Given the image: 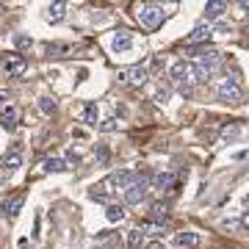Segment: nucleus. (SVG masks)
Segmentation results:
<instances>
[{"instance_id": "obj_1", "label": "nucleus", "mask_w": 249, "mask_h": 249, "mask_svg": "<svg viewBox=\"0 0 249 249\" xmlns=\"http://www.w3.org/2000/svg\"><path fill=\"white\" fill-rule=\"evenodd\" d=\"M222 64V53L219 50H202L196 55V61L191 64L194 67V80H211Z\"/></svg>"}, {"instance_id": "obj_2", "label": "nucleus", "mask_w": 249, "mask_h": 249, "mask_svg": "<svg viewBox=\"0 0 249 249\" xmlns=\"http://www.w3.org/2000/svg\"><path fill=\"white\" fill-rule=\"evenodd\" d=\"M213 89L219 94V100H224V103H241V97H244V91H241L235 78H219L213 83Z\"/></svg>"}, {"instance_id": "obj_3", "label": "nucleus", "mask_w": 249, "mask_h": 249, "mask_svg": "<svg viewBox=\"0 0 249 249\" xmlns=\"http://www.w3.org/2000/svg\"><path fill=\"white\" fill-rule=\"evenodd\" d=\"M139 22H142L144 28L155 31V28L163 22V9H160V6H155V3H147V6H142V9H139Z\"/></svg>"}, {"instance_id": "obj_4", "label": "nucleus", "mask_w": 249, "mask_h": 249, "mask_svg": "<svg viewBox=\"0 0 249 249\" xmlns=\"http://www.w3.org/2000/svg\"><path fill=\"white\" fill-rule=\"evenodd\" d=\"M147 186H150V180L139 175L130 186L124 188V202H127V205H139L144 199V194H147Z\"/></svg>"}, {"instance_id": "obj_5", "label": "nucleus", "mask_w": 249, "mask_h": 249, "mask_svg": "<svg viewBox=\"0 0 249 249\" xmlns=\"http://www.w3.org/2000/svg\"><path fill=\"white\" fill-rule=\"evenodd\" d=\"M147 78H150V72H147V67H130V70H119V80L122 83H127V86H144L147 83Z\"/></svg>"}, {"instance_id": "obj_6", "label": "nucleus", "mask_w": 249, "mask_h": 249, "mask_svg": "<svg viewBox=\"0 0 249 249\" xmlns=\"http://www.w3.org/2000/svg\"><path fill=\"white\" fill-rule=\"evenodd\" d=\"M169 78L180 86H186V83H194V67L188 61H175L169 70Z\"/></svg>"}, {"instance_id": "obj_7", "label": "nucleus", "mask_w": 249, "mask_h": 249, "mask_svg": "<svg viewBox=\"0 0 249 249\" xmlns=\"http://www.w3.org/2000/svg\"><path fill=\"white\" fill-rule=\"evenodd\" d=\"M133 180H136V172L119 169V172H114V175L106 180V186H108V191H116V188H127L130 183H133Z\"/></svg>"}, {"instance_id": "obj_8", "label": "nucleus", "mask_w": 249, "mask_h": 249, "mask_svg": "<svg viewBox=\"0 0 249 249\" xmlns=\"http://www.w3.org/2000/svg\"><path fill=\"white\" fill-rule=\"evenodd\" d=\"M25 70H28V61L19 53L6 55V72H9V78H22V75H25Z\"/></svg>"}, {"instance_id": "obj_9", "label": "nucleus", "mask_w": 249, "mask_h": 249, "mask_svg": "<svg viewBox=\"0 0 249 249\" xmlns=\"http://www.w3.org/2000/svg\"><path fill=\"white\" fill-rule=\"evenodd\" d=\"M22 202H25V196L22 194L11 196V199H3V202H0V216H6V219H17Z\"/></svg>"}, {"instance_id": "obj_10", "label": "nucleus", "mask_w": 249, "mask_h": 249, "mask_svg": "<svg viewBox=\"0 0 249 249\" xmlns=\"http://www.w3.org/2000/svg\"><path fill=\"white\" fill-rule=\"evenodd\" d=\"M213 36V28L211 25H196L191 34L186 36V45H199V42H208Z\"/></svg>"}, {"instance_id": "obj_11", "label": "nucleus", "mask_w": 249, "mask_h": 249, "mask_svg": "<svg viewBox=\"0 0 249 249\" xmlns=\"http://www.w3.org/2000/svg\"><path fill=\"white\" fill-rule=\"evenodd\" d=\"M111 47H114V53H127V50L133 47V36L127 34V31H119V34L111 39Z\"/></svg>"}, {"instance_id": "obj_12", "label": "nucleus", "mask_w": 249, "mask_h": 249, "mask_svg": "<svg viewBox=\"0 0 249 249\" xmlns=\"http://www.w3.org/2000/svg\"><path fill=\"white\" fill-rule=\"evenodd\" d=\"M150 183L155 188H175V186H178V178H175V175H169V172H158V175H152Z\"/></svg>"}, {"instance_id": "obj_13", "label": "nucleus", "mask_w": 249, "mask_h": 249, "mask_svg": "<svg viewBox=\"0 0 249 249\" xmlns=\"http://www.w3.org/2000/svg\"><path fill=\"white\" fill-rule=\"evenodd\" d=\"M227 11L224 0H213V3H205V19H219Z\"/></svg>"}, {"instance_id": "obj_14", "label": "nucleus", "mask_w": 249, "mask_h": 249, "mask_svg": "<svg viewBox=\"0 0 249 249\" xmlns=\"http://www.w3.org/2000/svg\"><path fill=\"white\" fill-rule=\"evenodd\" d=\"M67 17V3H50L47 6V22H61V19Z\"/></svg>"}, {"instance_id": "obj_15", "label": "nucleus", "mask_w": 249, "mask_h": 249, "mask_svg": "<svg viewBox=\"0 0 249 249\" xmlns=\"http://www.w3.org/2000/svg\"><path fill=\"white\" fill-rule=\"evenodd\" d=\"M17 116H19V111L14 106H6V108H0V124H3V127H14V124H17Z\"/></svg>"}, {"instance_id": "obj_16", "label": "nucleus", "mask_w": 249, "mask_h": 249, "mask_svg": "<svg viewBox=\"0 0 249 249\" xmlns=\"http://www.w3.org/2000/svg\"><path fill=\"white\" fill-rule=\"evenodd\" d=\"M172 244H175V247H196V244H199V235H196V232H178V235H175V238H172Z\"/></svg>"}, {"instance_id": "obj_17", "label": "nucleus", "mask_w": 249, "mask_h": 249, "mask_svg": "<svg viewBox=\"0 0 249 249\" xmlns=\"http://www.w3.org/2000/svg\"><path fill=\"white\" fill-rule=\"evenodd\" d=\"M47 53H50V55H58V58H64V55H70V53H72V45H70V42H50V45H47Z\"/></svg>"}, {"instance_id": "obj_18", "label": "nucleus", "mask_w": 249, "mask_h": 249, "mask_svg": "<svg viewBox=\"0 0 249 249\" xmlns=\"http://www.w3.org/2000/svg\"><path fill=\"white\" fill-rule=\"evenodd\" d=\"M142 232H144V235H150V238H160V235L166 232V227L158 224V222H144L142 224Z\"/></svg>"}, {"instance_id": "obj_19", "label": "nucleus", "mask_w": 249, "mask_h": 249, "mask_svg": "<svg viewBox=\"0 0 249 249\" xmlns=\"http://www.w3.org/2000/svg\"><path fill=\"white\" fill-rule=\"evenodd\" d=\"M144 241H147V235H144L142 230H130L127 232V249H142Z\"/></svg>"}, {"instance_id": "obj_20", "label": "nucleus", "mask_w": 249, "mask_h": 249, "mask_svg": "<svg viewBox=\"0 0 249 249\" xmlns=\"http://www.w3.org/2000/svg\"><path fill=\"white\" fill-rule=\"evenodd\" d=\"M19 166H22V155H19V152H11V155L3 158V169L6 172H17Z\"/></svg>"}, {"instance_id": "obj_21", "label": "nucleus", "mask_w": 249, "mask_h": 249, "mask_svg": "<svg viewBox=\"0 0 249 249\" xmlns=\"http://www.w3.org/2000/svg\"><path fill=\"white\" fill-rule=\"evenodd\" d=\"M94 160H97V166H108V160H111V150H108L106 144H97V147H94Z\"/></svg>"}, {"instance_id": "obj_22", "label": "nucleus", "mask_w": 249, "mask_h": 249, "mask_svg": "<svg viewBox=\"0 0 249 249\" xmlns=\"http://www.w3.org/2000/svg\"><path fill=\"white\" fill-rule=\"evenodd\" d=\"M106 219L108 222H122L124 219V208L122 205H108L106 208Z\"/></svg>"}, {"instance_id": "obj_23", "label": "nucleus", "mask_w": 249, "mask_h": 249, "mask_svg": "<svg viewBox=\"0 0 249 249\" xmlns=\"http://www.w3.org/2000/svg\"><path fill=\"white\" fill-rule=\"evenodd\" d=\"M70 166H67V160L61 158H47L45 160V172H67Z\"/></svg>"}, {"instance_id": "obj_24", "label": "nucleus", "mask_w": 249, "mask_h": 249, "mask_svg": "<svg viewBox=\"0 0 249 249\" xmlns=\"http://www.w3.org/2000/svg\"><path fill=\"white\" fill-rule=\"evenodd\" d=\"M166 213H169V205L166 202H152L150 205V216L152 219H166Z\"/></svg>"}, {"instance_id": "obj_25", "label": "nucleus", "mask_w": 249, "mask_h": 249, "mask_svg": "<svg viewBox=\"0 0 249 249\" xmlns=\"http://www.w3.org/2000/svg\"><path fill=\"white\" fill-rule=\"evenodd\" d=\"M83 122L91 124V127L97 124V106H94V103H89V106L83 108Z\"/></svg>"}, {"instance_id": "obj_26", "label": "nucleus", "mask_w": 249, "mask_h": 249, "mask_svg": "<svg viewBox=\"0 0 249 249\" xmlns=\"http://www.w3.org/2000/svg\"><path fill=\"white\" fill-rule=\"evenodd\" d=\"M39 111L45 116H53L55 114V100H50V97H39Z\"/></svg>"}, {"instance_id": "obj_27", "label": "nucleus", "mask_w": 249, "mask_h": 249, "mask_svg": "<svg viewBox=\"0 0 249 249\" xmlns=\"http://www.w3.org/2000/svg\"><path fill=\"white\" fill-rule=\"evenodd\" d=\"M14 45H17L19 50H25V47L34 45V39H31V36H25V34H17V36H14Z\"/></svg>"}, {"instance_id": "obj_28", "label": "nucleus", "mask_w": 249, "mask_h": 249, "mask_svg": "<svg viewBox=\"0 0 249 249\" xmlns=\"http://www.w3.org/2000/svg\"><path fill=\"white\" fill-rule=\"evenodd\" d=\"M100 130H103V133H111V130H116V119H103V122H100Z\"/></svg>"}, {"instance_id": "obj_29", "label": "nucleus", "mask_w": 249, "mask_h": 249, "mask_svg": "<svg viewBox=\"0 0 249 249\" xmlns=\"http://www.w3.org/2000/svg\"><path fill=\"white\" fill-rule=\"evenodd\" d=\"M78 163H80V152L70 150L67 152V166H78Z\"/></svg>"}, {"instance_id": "obj_30", "label": "nucleus", "mask_w": 249, "mask_h": 249, "mask_svg": "<svg viewBox=\"0 0 249 249\" xmlns=\"http://www.w3.org/2000/svg\"><path fill=\"white\" fill-rule=\"evenodd\" d=\"M6 106H9V91L0 89V108H6Z\"/></svg>"}, {"instance_id": "obj_31", "label": "nucleus", "mask_w": 249, "mask_h": 249, "mask_svg": "<svg viewBox=\"0 0 249 249\" xmlns=\"http://www.w3.org/2000/svg\"><path fill=\"white\" fill-rule=\"evenodd\" d=\"M222 136H224V139H230V136H235V127H224V130H222Z\"/></svg>"}, {"instance_id": "obj_32", "label": "nucleus", "mask_w": 249, "mask_h": 249, "mask_svg": "<svg viewBox=\"0 0 249 249\" xmlns=\"http://www.w3.org/2000/svg\"><path fill=\"white\" fill-rule=\"evenodd\" d=\"M241 224H244V227L249 230V213H244V219H241Z\"/></svg>"}, {"instance_id": "obj_33", "label": "nucleus", "mask_w": 249, "mask_h": 249, "mask_svg": "<svg viewBox=\"0 0 249 249\" xmlns=\"http://www.w3.org/2000/svg\"><path fill=\"white\" fill-rule=\"evenodd\" d=\"M241 9H244V11L249 14V0H244V3H241Z\"/></svg>"}, {"instance_id": "obj_34", "label": "nucleus", "mask_w": 249, "mask_h": 249, "mask_svg": "<svg viewBox=\"0 0 249 249\" xmlns=\"http://www.w3.org/2000/svg\"><path fill=\"white\" fill-rule=\"evenodd\" d=\"M22 249H28V241H22Z\"/></svg>"}, {"instance_id": "obj_35", "label": "nucleus", "mask_w": 249, "mask_h": 249, "mask_svg": "<svg viewBox=\"0 0 249 249\" xmlns=\"http://www.w3.org/2000/svg\"><path fill=\"white\" fill-rule=\"evenodd\" d=\"M94 249H100V247H94Z\"/></svg>"}]
</instances>
